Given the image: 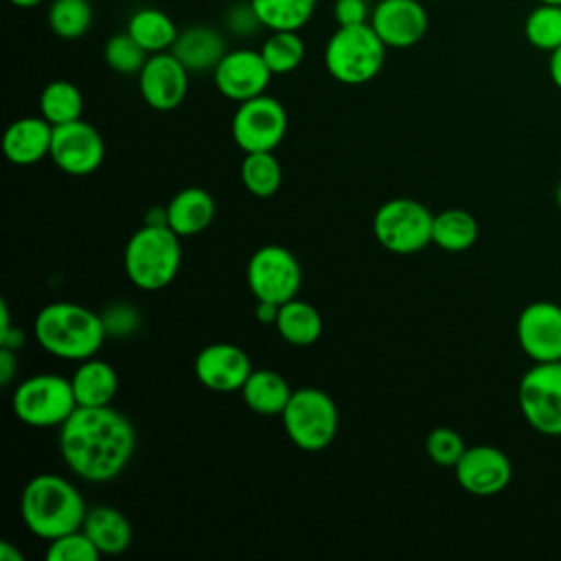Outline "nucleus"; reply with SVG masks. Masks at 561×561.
Segmentation results:
<instances>
[{
    "instance_id": "nucleus-30",
    "label": "nucleus",
    "mask_w": 561,
    "mask_h": 561,
    "mask_svg": "<svg viewBox=\"0 0 561 561\" xmlns=\"http://www.w3.org/2000/svg\"><path fill=\"white\" fill-rule=\"evenodd\" d=\"M241 182L254 197H272L278 193L283 182V169L274 151L245 153L241 162Z\"/></svg>"
},
{
    "instance_id": "nucleus-2",
    "label": "nucleus",
    "mask_w": 561,
    "mask_h": 561,
    "mask_svg": "<svg viewBox=\"0 0 561 561\" xmlns=\"http://www.w3.org/2000/svg\"><path fill=\"white\" fill-rule=\"evenodd\" d=\"M88 506L79 489L64 476L37 473L20 495V515L26 530L44 541L83 526Z\"/></svg>"
},
{
    "instance_id": "nucleus-44",
    "label": "nucleus",
    "mask_w": 561,
    "mask_h": 561,
    "mask_svg": "<svg viewBox=\"0 0 561 561\" xmlns=\"http://www.w3.org/2000/svg\"><path fill=\"white\" fill-rule=\"evenodd\" d=\"M2 559L4 561H22V552L13 550L9 541H2Z\"/></svg>"
},
{
    "instance_id": "nucleus-12",
    "label": "nucleus",
    "mask_w": 561,
    "mask_h": 561,
    "mask_svg": "<svg viewBox=\"0 0 561 561\" xmlns=\"http://www.w3.org/2000/svg\"><path fill=\"white\" fill-rule=\"evenodd\" d=\"M53 162L68 175H90L94 173L105 158L103 136L94 125L83 118L55 125L50 156Z\"/></svg>"
},
{
    "instance_id": "nucleus-14",
    "label": "nucleus",
    "mask_w": 561,
    "mask_h": 561,
    "mask_svg": "<svg viewBox=\"0 0 561 561\" xmlns=\"http://www.w3.org/2000/svg\"><path fill=\"white\" fill-rule=\"evenodd\" d=\"M272 77L261 50L254 48L228 50L213 70L217 92L234 103L265 94Z\"/></svg>"
},
{
    "instance_id": "nucleus-40",
    "label": "nucleus",
    "mask_w": 561,
    "mask_h": 561,
    "mask_svg": "<svg viewBox=\"0 0 561 561\" xmlns=\"http://www.w3.org/2000/svg\"><path fill=\"white\" fill-rule=\"evenodd\" d=\"M18 373V351L0 346V383L9 386Z\"/></svg>"
},
{
    "instance_id": "nucleus-37",
    "label": "nucleus",
    "mask_w": 561,
    "mask_h": 561,
    "mask_svg": "<svg viewBox=\"0 0 561 561\" xmlns=\"http://www.w3.org/2000/svg\"><path fill=\"white\" fill-rule=\"evenodd\" d=\"M101 322H103V329H105L107 337L121 340V337L134 335L140 329L142 318H140V311L134 305L112 302L101 311Z\"/></svg>"
},
{
    "instance_id": "nucleus-47",
    "label": "nucleus",
    "mask_w": 561,
    "mask_h": 561,
    "mask_svg": "<svg viewBox=\"0 0 561 561\" xmlns=\"http://www.w3.org/2000/svg\"><path fill=\"white\" fill-rule=\"evenodd\" d=\"M537 2H548V4H561V0H537Z\"/></svg>"
},
{
    "instance_id": "nucleus-10",
    "label": "nucleus",
    "mask_w": 561,
    "mask_h": 561,
    "mask_svg": "<svg viewBox=\"0 0 561 561\" xmlns=\"http://www.w3.org/2000/svg\"><path fill=\"white\" fill-rule=\"evenodd\" d=\"M245 280L256 300L283 305L298 296L302 270L298 259L278 243H267L254 250L245 265Z\"/></svg>"
},
{
    "instance_id": "nucleus-23",
    "label": "nucleus",
    "mask_w": 561,
    "mask_h": 561,
    "mask_svg": "<svg viewBox=\"0 0 561 561\" xmlns=\"http://www.w3.org/2000/svg\"><path fill=\"white\" fill-rule=\"evenodd\" d=\"M85 535L94 541L101 554H121L129 548L134 530L129 519L110 504L90 506L83 519Z\"/></svg>"
},
{
    "instance_id": "nucleus-5",
    "label": "nucleus",
    "mask_w": 561,
    "mask_h": 561,
    "mask_svg": "<svg viewBox=\"0 0 561 561\" xmlns=\"http://www.w3.org/2000/svg\"><path fill=\"white\" fill-rule=\"evenodd\" d=\"M388 46L375 33L370 22L337 26L324 44V68L344 85L373 81L386 64Z\"/></svg>"
},
{
    "instance_id": "nucleus-3",
    "label": "nucleus",
    "mask_w": 561,
    "mask_h": 561,
    "mask_svg": "<svg viewBox=\"0 0 561 561\" xmlns=\"http://www.w3.org/2000/svg\"><path fill=\"white\" fill-rule=\"evenodd\" d=\"M37 344L53 357L83 362L94 357L107 340L101 313L79 302H50L42 307L33 322Z\"/></svg>"
},
{
    "instance_id": "nucleus-1",
    "label": "nucleus",
    "mask_w": 561,
    "mask_h": 561,
    "mask_svg": "<svg viewBox=\"0 0 561 561\" xmlns=\"http://www.w3.org/2000/svg\"><path fill=\"white\" fill-rule=\"evenodd\" d=\"M136 449L131 421L112 405L77 410L59 427L64 465L85 482H110L129 465Z\"/></svg>"
},
{
    "instance_id": "nucleus-20",
    "label": "nucleus",
    "mask_w": 561,
    "mask_h": 561,
    "mask_svg": "<svg viewBox=\"0 0 561 561\" xmlns=\"http://www.w3.org/2000/svg\"><path fill=\"white\" fill-rule=\"evenodd\" d=\"M171 53L186 66L188 72H213L228 53L224 35L206 24H195L180 31Z\"/></svg>"
},
{
    "instance_id": "nucleus-21",
    "label": "nucleus",
    "mask_w": 561,
    "mask_h": 561,
    "mask_svg": "<svg viewBox=\"0 0 561 561\" xmlns=\"http://www.w3.org/2000/svg\"><path fill=\"white\" fill-rule=\"evenodd\" d=\"M215 219V199L202 186L178 191L167 204V224L180 237L204 232Z\"/></svg>"
},
{
    "instance_id": "nucleus-45",
    "label": "nucleus",
    "mask_w": 561,
    "mask_h": 561,
    "mask_svg": "<svg viewBox=\"0 0 561 561\" xmlns=\"http://www.w3.org/2000/svg\"><path fill=\"white\" fill-rule=\"evenodd\" d=\"M13 7H18V9H33V7H37L42 0H9Z\"/></svg>"
},
{
    "instance_id": "nucleus-18",
    "label": "nucleus",
    "mask_w": 561,
    "mask_h": 561,
    "mask_svg": "<svg viewBox=\"0 0 561 561\" xmlns=\"http://www.w3.org/2000/svg\"><path fill=\"white\" fill-rule=\"evenodd\" d=\"M197 381L213 392H237L250 377L252 362L248 353L230 342L206 344L193 362Z\"/></svg>"
},
{
    "instance_id": "nucleus-46",
    "label": "nucleus",
    "mask_w": 561,
    "mask_h": 561,
    "mask_svg": "<svg viewBox=\"0 0 561 561\" xmlns=\"http://www.w3.org/2000/svg\"><path fill=\"white\" fill-rule=\"evenodd\" d=\"M557 206H559V210H561V182H559V186H557Z\"/></svg>"
},
{
    "instance_id": "nucleus-16",
    "label": "nucleus",
    "mask_w": 561,
    "mask_h": 561,
    "mask_svg": "<svg viewBox=\"0 0 561 561\" xmlns=\"http://www.w3.org/2000/svg\"><path fill=\"white\" fill-rule=\"evenodd\" d=\"M456 482L462 491L476 497H491L502 493L511 478L513 465L508 456L493 445L467 447L454 467Z\"/></svg>"
},
{
    "instance_id": "nucleus-32",
    "label": "nucleus",
    "mask_w": 561,
    "mask_h": 561,
    "mask_svg": "<svg viewBox=\"0 0 561 561\" xmlns=\"http://www.w3.org/2000/svg\"><path fill=\"white\" fill-rule=\"evenodd\" d=\"M526 42L543 53H552L561 46V4L537 2L524 20Z\"/></svg>"
},
{
    "instance_id": "nucleus-31",
    "label": "nucleus",
    "mask_w": 561,
    "mask_h": 561,
    "mask_svg": "<svg viewBox=\"0 0 561 561\" xmlns=\"http://www.w3.org/2000/svg\"><path fill=\"white\" fill-rule=\"evenodd\" d=\"M259 50L272 75H289L305 59V42L298 31H270Z\"/></svg>"
},
{
    "instance_id": "nucleus-27",
    "label": "nucleus",
    "mask_w": 561,
    "mask_h": 561,
    "mask_svg": "<svg viewBox=\"0 0 561 561\" xmlns=\"http://www.w3.org/2000/svg\"><path fill=\"white\" fill-rule=\"evenodd\" d=\"M478 221L465 208H447L434 215L432 243L445 252H465L478 241Z\"/></svg>"
},
{
    "instance_id": "nucleus-4",
    "label": "nucleus",
    "mask_w": 561,
    "mask_h": 561,
    "mask_svg": "<svg viewBox=\"0 0 561 561\" xmlns=\"http://www.w3.org/2000/svg\"><path fill=\"white\" fill-rule=\"evenodd\" d=\"M180 239L169 226L142 224L123 250V267L131 285L142 291H158L171 285L182 265Z\"/></svg>"
},
{
    "instance_id": "nucleus-19",
    "label": "nucleus",
    "mask_w": 561,
    "mask_h": 561,
    "mask_svg": "<svg viewBox=\"0 0 561 561\" xmlns=\"http://www.w3.org/2000/svg\"><path fill=\"white\" fill-rule=\"evenodd\" d=\"M53 125L44 116H22L2 136V151L11 164L31 167L50 156Z\"/></svg>"
},
{
    "instance_id": "nucleus-22",
    "label": "nucleus",
    "mask_w": 561,
    "mask_h": 561,
    "mask_svg": "<svg viewBox=\"0 0 561 561\" xmlns=\"http://www.w3.org/2000/svg\"><path fill=\"white\" fill-rule=\"evenodd\" d=\"M72 392L77 399V405L83 408H99L110 405L118 390V375L114 366L105 359L88 357L79 362L77 370L70 377Z\"/></svg>"
},
{
    "instance_id": "nucleus-17",
    "label": "nucleus",
    "mask_w": 561,
    "mask_h": 561,
    "mask_svg": "<svg viewBox=\"0 0 561 561\" xmlns=\"http://www.w3.org/2000/svg\"><path fill=\"white\" fill-rule=\"evenodd\" d=\"M368 22L388 48H412L430 28V15L421 0H379Z\"/></svg>"
},
{
    "instance_id": "nucleus-8",
    "label": "nucleus",
    "mask_w": 561,
    "mask_h": 561,
    "mask_svg": "<svg viewBox=\"0 0 561 561\" xmlns=\"http://www.w3.org/2000/svg\"><path fill=\"white\" fill-rule=\"evenodd\" d=\"M434 213L412 199L394 197L383 202L373 217V232L381 248L392 254H414L432 243Z\"/></svg>"
},
{
    "instance_id": "nucleus-15",
    "label": "nucleus",
    "mask_w": 561,
    "mask_h": 561,
    "mask_svg": "<svg viewBox=\"0 0 561 561\" xmlns=\"http://www.w3.org/2000/svg\"><path fill=\"white\" fill-rule=\"evenodd\" d=\"M188 70L171 53H153L138 72V90L142 101L156 112H171L186 99Z\"/></svg>"
},
{
    "instance_id": "nucleus-24",
    "label": "nucleus",
    "mask_w": 561,
    "mask_h": 561,
    "mask_svg": "<svg viewBox=\"0 0 561 561\" xmlns=\"http://www.w3.org/2000/svg\"><path fill=\"white\" fill-rule=\"evenodd\" d=\"M239 392L252 412L263 416H280L294 390L280 373L272 368H254Z\"/></svg>"
},
{
    "instance_id": "nucleus-41",
    "label": "nucleus",
    "mask_w": 561,
    "mask_h": 561,
    "mask_svg": "<svg viewBox=\"0 0 561 561\" xmlns=\"http://www.w3.org/2000/svg\"><path fill=\"white\" fill-rule=\"evenodd\" d=\"M26 342L24 331L18 324H9L0 329V346L2 348H11V351H20Z\"/></svg>"
},
{
    "instance_id": "nucleus-13",
    "label": "nucleus",
    "mask_w": 561,
    "mask_h": 561,
    "mask_svg": "<svg viewBox=\"0 0 561 561\" xmlns=\"http://www.w3.org/2000/svg\"><path fill=\"white\" fill-rule=\"evenodd\" d=\"M515 337L530 362H559L561 305L552 300L528 302L517 316Z\"/></svg>"
},
{
    "instance_id": "nucleus-25",
    "label": "nucleus",
    "mask_w": 561,
    "mask_h": 561,
    "mask_svg": "<svg viewBox=\"0 0 561 561\" xmlns=\"http://www.w3.org/2000/svg\"><path fill=\"white\" fill-rule=\"evenodd\" d=\"M149 55L153 53H164L171 50L180 28L175 26L173 18L169 13H164L162 9L156 7H142L136 9L129 20H127V28H125Z\"/></svg>"
},
{
    "instance_id": "nucleus-9",
    "label": "nucleus",
    "mask_w": 561,
    "mask_h": 561,
    "mask_svg": "<svg viewBox=\"0 0 561 561\" xmlns=\"http://www.w3.org/2000/svg\"><path fill=\"white\" fill-rule=\"evenodd\" d=\"M524 421L543 436H561V359L533 362L517 383Z\"/></svg>"
},
{
    "instance_id": "nucleus-7",
    "label": "nucleus",
    "mask_w": 561,
    "mask_h": 561,
    "mask_svg": "<svg viewBox=\"0 0 561 561\" xmlns=\"http://www.w3.org/2000/svg\"><path fill=\"white\" fill-rule=\"evenodd\" d=\"M13 414L20 423L37 430L61 427L77 410L70 379L53 373H39L22 379L11 397Z\"/></svg>"
},
{
    "instance_id": "nucleus-35",
    "label": "nucleus",
    "mask_w": 561,
    "mask_h": 561,
    "mask_svg": "<svg viewBox=\"0 0 561 561\" xmlns=\"http://www.w3.org/2000/svg\"><path fill=\"white\" fill-rule=\"evenodd\" d=\"M101 552L94 541L85 535L83 528L66 533L48 541L46 559L48 561H99Z\"/></svg>"
},
{
    "instance_id": "nucleus-43",
    "label": "nucleus",
    "mask_w": 561,
    "mask_h": 561,
    "mask_svg": "<svg viewBox=\"0 0 561 561\" xmlns=\"http://www.w3.org/2000/svg\"><path fill=\"white\" fill-rule=\"evenodd\" d=\"M548 55H550V57H548V75H550L554 88L561 90V46L554 48V50L548 53Z\"/></svg>"
},
{
    "instance_id": "nucleus-6",
    "label": "nucleus",
    "mask_w": 561,
    "mask_h": 561,
    "mask_svg": "<svg viewBox=\"0 0 561 561\" xmlns=\"http://www.w3.org/2000/svg\"><path fill=\"white\" fill-rule=\"evenodd\" d=\"M280 421L287 438L302 451L329 447L337 434L340 414L335 401L320 388L302 386L291 392Z\"/></svg>"
},
{
    "instance_id": "nucleus-42",
    "label": "nucleus",
    "mask_w": 561,
    "mask_h": 561,
    "mask_svg": "<svg viewBox=\"0 0 561 561\" xmlns=\"http://www.w3.org/2000/svg\"><path fill=\"white\" fill-rule=\"evenodd\" d=\"M278 309H280V305H276V302L256 300L254 316H256V320L263 322V324H274V322H276V316H278Z\"/></svg>"
},
{
    "instance_id": "nucleus-11",
    "label": "nucleus",
    "mask_w": 561,
    "mask_h": 561,
    "mask_svg": "<svg viewBox=\"0 0 561 561\" xmlns=\"http://www.w3.org/2000/svg\"><path fill=\"white\" fill-rule=\"evenodd\" d=\"M287 123L283 103L270 94H259L237 105L230 131L243 153L274 151L287 134Z\"/></svg>"
},
{
    "instance_id": "nucleus-33",
    "label": "nucleus",
    "mask_w": 561,
    "mask_h": 561,
    "mask_svg": "<svg viewBox=\"0 0 561 561\" xmlns=\"http://www.w3.org/2000/svg\"><path fill=\"white\" fill-rule=\"evenodd\" d=\"M46 20L57 37L79 39L92 26V4L90 0H53Z\"/></svg>"
},
{
    "instance_id": "nucleus-36",
    "label": "nucleus",
    "mask_w": 561,
    "mask_h": 561,
    "mask_svg": "<svg viewBox=\"0 0 561 561\" xmlns=\"http://www.w3.org/2000/svg\"><path fill=\"white\" fill-rule=\"evenodd\" d=\"M467 445L451 427H434L425 438V454L438 467H456Z\"/></svg>"
},
{
    "instance_id": "nucleus-38",
    "label": "nucleus",
    "mask_w": 561,
    "mask_h": 561,
    "mask_svg": "<svg viewBox=\"0 0 561 561\" xmlns=\"http://www.w3.org/2000/svg\"><path fill=\"white\" fill-rule=\"evenodd\" d=\"M226 26L237 37H250L259 28H263V24H261V20H259V15H256V11L252 9L250 2H239L232 9H228Z\"/></svg>"
},
{
    "instance_id": "nucleus-39",
    "label": "nucleus",
    "mask_w": 561,
    "mask_h": 561,
    "mask_svg": "<svg viewBox=\"0 0 561 561\" xmlns=\"http://www.w3.org/2000/svg\"><path fill=\"white\" fill-rule=\"evenodd\" d=\"M370 7L366 0H335L333 18L337 26H353L364 24L370 20Z\"/></svg>"
},
{
    "instance_id": "nucleus-26",
    "label": "nucleus",
    "mask_w": 561,
    "mask_h": 561,
    "mask_svg": "<svg viewBox=\"0 0 561 561\" xmlns=\"http://www.w3.org/2000/svg\"><path fill=\"white\" fill-rule=\"evenodd\" d=\"M274 327L287 344L309 346L322 335V316L311 302L296 296L280 305Z\"/></svg>"
},
{
    "instance_id": "nucleus-34",
    "label": "nucleus",
    "mask_w": 561,
    "mask_h": 561,
    "mask_svg": "<svg viewBox=\"0 0 561 561\" xmlns=\"http://www.w3.org/2000/svg\"><path fill=\"white\" fill-rule=\"evenodd\" d=\"M149 53L125 31L112 35L103 46L105 64L118 75H138Z\"/></svg>"
},
{
    "instance_id": "nucleus-28",
    "label": "nucleus",
    "mask_w": 561,
    "mask_h": 561,
    "mask_svg": "<svg viewBox=\"0 0 561 561\" xmlns=\"http://www.w3.org/2000/svg\"><path fill=\"white\" fill-rule=\"evenodd\" d=\"M263 28L300 31L316 13L318 0H250Z\"/></svg>"
},
{
    "instance_id": "nucleus-29",
    "label": "nucleus",
    "mask_w": 561,
    "mask_h": 561,
    "mask_svg": "<svg viewBox=\"0 0 561 561\" xmlns=\"http://www.w3.org/2000/svg\"><path fill=\"white\" fill-rule=\"evenodd\" d=\"M83 94L81 90L66 79H55L44 85L39 94V114L55 127L81 118Z\"/></svg>"
}]
</instances>
